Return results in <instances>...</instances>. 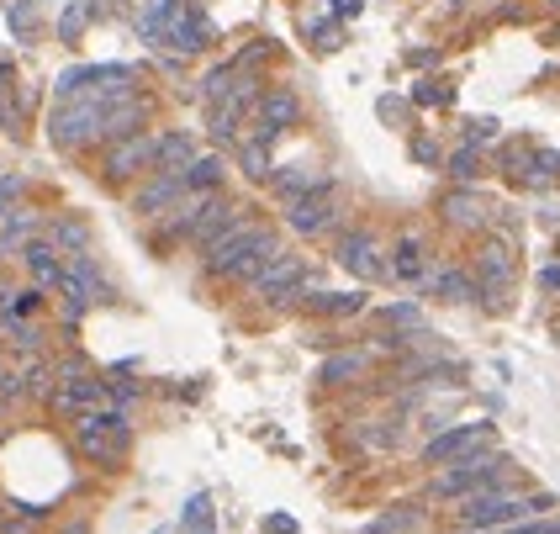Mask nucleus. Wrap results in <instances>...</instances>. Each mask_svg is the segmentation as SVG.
<instances>
[{"label":"nucleus","instance_id":"5fc2aeb1","mask_svg":"<svg viewBox=\"0 0 560 534\" xmlns=\"http://www.w3.org/2000/svg\"><path fill=\"white\" fill-rule=\"evenodd\" d=\"M6 260H11V254H6V244H0V265H6Z\"/></svg>","mask_w":560,"mask_h":534},{"label":"nucleus","instance_id":"de8ad7c7","mask_svg":"<svg viewBox=\"0 0 560 534\" xmlns=\"http://www.w3.org/2000/svg\"><path fill=\"white\" fill-rule=\"evenodd\" d=\"M413 159H418V164H439V170H444V154H439L428 138H418V143H413Z\"/></svg>","mask_w":560,"mask_h":534},{"label":"nucleus","instance_id":"39448f33","mask_svg":"<svg viewBox=\"0 0 560 534\" xmlns=\"http://www.w3.org/2000/svg\"><path fill=\"white\" fill-rule=\"evenodd\" d=\"M101 117H106V106L96 96L59 101L48 112V143L64 149V154H80V149H90V143H101Z\"/></svg>","mask_w":560,"mask_h":534},{"label":"nucleus","instance_id":"aec40b11","mask_svg":"<svg viewBox=\"0 0 560 534\" xmlns=\"http://www.w3.org/2000/svg\"><path fill=\"white\" fill-rule=\"evenodd\" d=\"M143 122H148V101H143V96H127V101H117V106H106V117H101V143L111 149V143H122V138H138Z\"/></svg>","mask_w":560,"mask_h":534},{"label":"nucleus","instance_id":"2f4dec72","mask_svg":"<svg viewBox=\"0 0 560 534\" xmlns=\"http://www.w3.org/2000/svg\"><path fill=\"white\" fill-rule=\"evenodd\" d=\"M244 80L238 75V59H228V64H217V69H207V75L196 80V96L207 101V106H217V101H228L233 96V85Z\"/></svg>","mask_w":560,"mask_h":534},{"label":"nucleus","instance_id":"a19ab883","mask_svg":"<svg viewBox=\"0 0 560 534\" xmlns=\"http://www.w3.org/2000/svg\"><path fill=\"white\" fill-rule=\"evenodd\" d=\"M48 302V291H37V286H16V297H11V307L0 312V318H32L37 307Z\"/></svg>","mask_w":560,"mask_h":534},{"label":"nucleus","instance_id":"3c124183","mask_svg":"<svg viewBox=\"0 0 560 534\" xmlns=\"http://www.w3.org/2000/svg\"><path fill=\"white\" fill-rule=\"evenodd\" d=\"M11 85H16V75H11V64H0V101H11Z\"/></svg>","mask_w":560,"mask_h":534},{"label":"nucleus","instance_id":"9b49d317","mask_svg":"<svg viewBox=\"0 0 560 534\" xmlns=\"http://www.w3.org/2000/svg\"><path fill=\"white\" fill-rule=\"evenodd\" d=\"M59 418H85V413H101V408H111V397H106V381L90 371V376H74V381H59L53 386V402H48Z\"/></svg>","mask_w":560,"mask_h":534},{"label":"nucleus","instance_id":"49530a36","mask_svg":"<svg viewBox=\"0 0 560 534\" xmlns=\"http://www.w3.org/2000/svg\"><path fill=\"white\" fill-rule=\"evenodd\" d=\"M413 101H418V106H439V101H450V90H439L434 80H423V85L413 90Z\"/></svg>","mask_w":560,"mask_h":534},{"label":"nucleus","instance_id":"4c0bfd02","mask_svg":"<svg viewBox=\"0 0 560 534\" xmlns=\"http://www.w3.org/2000/svg\"><path fill=\"white\" fill-rule=\"evenodd\" d=\"M238 164H244V175H270L275 170V164H270V143L238 138Z\"/></svg>","mask_w":560,"mask_h":534},{"label":"nucleus","instance_id":"4468645a","mask_svg":"<svg viewBox=\"0 0 560 534\" xmlns=\"http://www.w3.org/2000/svg\"><path fill=\"white\" fill-rule=\"evenodd\" d=\"M185 196H191V191H185V175L154 170V175H143V186L133 191V212L138 217H170Z\"/></svg>","mask_w":560,"mask_h":534},{"label":"nucleus","instance_id":"f3484780","mask_svg":"<svg viewBox=\"0 0 560 534\" xmlns=\"http://www.w3.org/2000/svg\"><path fill=\"white\" fill-rule=\"evenodd\" d=\"M296 117H302V101H296V90H265V96H259V127H254V138H259V143H275Z\"/></svg>","mask_w":560,"mask_h":534},{"label":"nucleus","instance_id":"2eb2a0df","mask_svg":"<svg viewBox=\"0 0 560 534\" xmlns=\"http://www.w3.org/2000/svg\"><path fill=\"white\" fill-rule=\"evenodd\" d=\"M270 186H275V196L286 201H307V196H328L333 191V175L328 170H312V164H275L270 170Z\"/></svg>","mask_w":560,"mask_h":534},{"label":"nucleus","instance_id":"20e7f679","mask_svg":"<svg viewBox=\"0 0 560 534\" xmlns=\"http://www.w3.org/2000/svg\"><path fill=\"white\" fill-rule=\"evenodd\" d=\"M455 519L465 534H481V529L524 524V519H534V508H529V492L492 487V492H476V497H465V503H455Z\"/></svg>","mask_w":560,"mask_h":534},{"label":"nucleus","instance_id":"a211bd4d","mask_svg":"<svg viewBox=\"0 0 560 534\" xmlns=\"http://www.w3.org/2000/svg\"><path fill=\"white\" fill-rule=\"evenodd\" d=\"M339 223V207H333V191L328 196H307V201H291L286 207V228L302 233V238H317Z\"/></svg>","mask_w":560,"mask_h":534},{"label":"nucleus","instance_id":"7ed1b4c3","mask_svg":"<svg viewBox=\"0 0 560 534\" xmlns=\"http://www.w3.org/2000/svg\"><path fill=\"white\" fill-rule=\"evenodd\" d=\"M508 476H513V455L487 445V450L455 460V466H444L434 482H428V497H439V503H465V497H476V492L508 487Z\"/></svg>","mask_w":560,"mask_h":534},{"label":"nucleus","instance_id":"6e6552de","mask_svg":"<svg viewBox=\"0 0 560 534\" xmlns=\"http://www.w3.org/2000/svg\"><path fill=\"white\" fill-rule=\"evenodd\" d=\"M492 434H497V423H492V418L450 423V429H439V434L418 450V460H423V466H455V460L476 455V450H487V445H492Z\"/></svg>","mask_w":560,"mask_h":534},{"label":"nucleus","instance_id":"5701e85b","mask_svg":"<svg viewBox=\"0 0 560 534\" xmlns=\"http://www.w3.org/2000/svg\"><path fill=\"white\" fill-rule=\"evenodd\" d=\"M439 217H444L450 228L476 233V228H487V223H492V207H487V201H481L476 191H450V196L439 201Z\"/></svg>","mask_w":560,"mask_h":534},{"label":"nucleus","instance_id":"37998d69","mask_svg":"<svg viewBox=\"0 0 560 534\" xmlns=\"http://www.w3.org/2000/svg\"><path fill=\"white\" fill-rule=\"evenodd\" d=\"M529 175H534V180H555V175H560V154H555V149H534V154H529Z\"/></svg>","mask_w":560,"mask_h":534},{"label":"nucleus","instance_id":"393cba45","mask_svg":"<svg viewBox=\"0 0 560 534\" xmlns=\"http://www.w3.org/2000/svg\"><path fill=\"white\" fill-rule=\"evenodd\" d=\"M370 371V349H333V355L317 365V381L323 386H354Z\"/></svg>","mask_w":560,"mask_h":534},{"label":"nucleus","instance_id":"6ab92c4d","mask_svg":"<svg viewBox=\"0 0 560 534\" xmlns=\"http://www.w3.org/2000/svg\"><path fill=\"white\" fill-rule=\"evenodd\" d=\"M428 297H439V302H450V307H471L481 291H476V275L471 270H460V265H439V270H428V281H423Z\"/></svg>","mask_w":560,"mask_h":534},{"label":"nucleus","instance_id":"f8f14e48","mask_svg":"<svg viewBox=\"0 0 560 534\" xmlns=\"http://www.w3.org/2000/svg\"><path fill=\"white\" fill-rule=\"evenodd\" d=\"M154 143H159V138H148V133L111 143L106 159H101V170H106L111 186H122V180H138V175H154Z\"/></svg>","mask_w":560,"mask_h":534},{"label":"nucleus","instance_id":"603ef678","mask_svg":"<svg viewBox=\"0 0 560 534\" xmlns=\"http://www.w3.org/2000/svg\"><path fill=\"white\" fill-rule=\"evenodd\" d=\"M434 59H439L434 48H413V53H407V64H434Z\"/></svg>","mask_w":560,"mask_h":534},{"label":"nucleus","instance_id":"0eeeda50","mask_svg":"<svg viewBox=\"0 0 560 534\" xmlns=\"http://www.w3.org/2000/svg\"><path fill=\"white\" fill-rule=\"evenodd\" d=\"M249 297L275 302V307H302V297H307V260H302V254H275V260L249 281Z\"/></svg>","mask_w":560,"mask_h":534},{"label":"nucleus","instance_id":"c9c22d12","mask_svg":"<svg viewBox=\"0 0 560 534\" xmlns=\"http://www.w3.org/2000/svg\"><path fill=\"white\" fill-rule=\"evenodd\" d=\"M444 175L460 180V186H471V180L481 175V149H471V143H460V149L444 159Z\"/></svg>","mask_w":560,"mask_h":534},{"label":"nucleus","instance_id":"473e14b6","mask_svg":"<svg viewBox=\"0 0 560 534\" xmlns=\"http://www.w3.org/2000/svg\"><path fill=\"white\" fill-rule=\"evenodd\" d=\"M222 175H228V164H222V154H196V164L185 170V191H196V196H207L222 186Z\"/></svg>","mask_w":560,"mask_h":534},{"label":"nucleus","instance_id":"b1692460","mask_svg":"<svg viewBox=\"0 0 560 534\" xmlns=\"http://www.w3.org/2000/svg\"><path fill=\"white\" fill-rule=\"evenodd\" d=\"M212 38V27H207V16H196V11H175L170 16V27H164V48H175V53H201Z\"/></svg>","mask_w":560,"mask_h":534},{"label":"nucleus","instance_id":"09e8293b","mask_svg":"<svg viewBox=\"0 0 560 534\" xmlns=\"http://www.w3.org/2000/svg\"><path fill=\"white\" fill-rule=\"evenodd\" d=\"M265 534H296V519H286V513H270V519H265Z\"/></svg>","mask_w":560,"mask_h":534},{"label":"nucleus","instance_id":"58836bf2","mask_svg":"<svg viewBox=\"0 0 560 534\" xmlns=\"http://www.w3.org/2000/svg\"><path fill=\"white\" fill-rule=\"evenodd\" d=\"M106 381V397H111V408H127L133 413V402L143 397V386L133 381V376H122V371H111V376H101Z\"/></svg>","mask_w":560,"mask_h":534},{"label":"nucleus","instance_id":"c756f323","mask_svg":"<svg viewBox=\"0 0 560 534\" xmlns=\"http://www.w3.org/2000/svg\"><path fill=\"white\" fill-rule=\"evenodd\" d=\"M0 334H6V349H16L22 360L48 355V349H43V328H37L32 318H0Z\"/></svg>","mask_w":560,"mask_h":534},{"label":"nucleus","instance_id":"1a4fd4ad","mask_svg":"<svg viewBox=\"0 0 560 534\" xmlns=\"http://www.w3.org/2000/svg\"><path fill=\"white\" fill-rule=\"evenodd\" d=\"M333 260H339L354 281H381V275H391V265L381 260V244H376V233H365V228H349L339 233V244H333Z\"/></svg>","mask_w":560,"mask_h":534},{"label":"nucleus","instance_id":"ddd939ff","mask_svg":"<svg viewBox=\"0 0 560 534\" xmlns=\"http://www.w3.org/2000/svg\"><path fill=\"white\" fill-rule=\"evenodd\" d=\"M127 80H138L133 64H74L53 80V90H59V101H74V96H90V90H101V85H127Z\"/></svg>","mask_w":560,"mask_h":534},{"label":"nucleus","instance_id":"423d86ee","mask_svg":"<svg viewBox=\"0 0 560 534\" xmlns=\"http://www.w3.org/2000/svg\"><path fill=\"white\" fill-rule=\"evenodd\" d=\"M471 275H476V291H481L476 302H481V307H508L502 297H508V286H513V275H518V254H513L508 238H497V233L481 238Z\"/></svg>","mask_w":560,"mask_h":534},{"label":"nucleus","instance_id":"e433bc0d","mask_svg":"<svg viewBox=\"0 0 560 534\" xmlns=\"http://www.w3.org/2000/svg\"><path fill=\"white\" fill-rule=\"evenodd\" d=\"M90 11H96L90 0H69L64 16H59V43H80V32L90 27Z\"/></svg>","mask_w":560,"mask_h":534},{"label":"nucleus","instance_id":"f03ea898","mask_svg":"<svg viewBox=\"0 0 560 534\" xmlns=\"http://www.w3.org/2000/svg\"><path fill=\"white\" fill-rule=\"evenodd\" d=\"M238 217H244V212H238V207H233V201L222 196V191H207V196H196V191H191V196H185L180 207L170 212V217H164V233H159V238L191 244V249L201 254V249H212L217 238L238 223Z\"/></svg>","mask_w":560,"mask_h":534},{"label":"nucleus","instance_id":"8fccbe9b","mask_svg":"<svg viewBox=\"0 0 560 534\" xmlns=\"http://www.w3.org/2000/svg\"><path fill=\"white\" fill-rule=\"evenodd\" d=\"M539 286H550V291H560V265H545V270H539Z\"/></svg>","mask_w":560,"mask_h":534},{"label":"nucleus","instance_id":"4d7b16f0","mask_svg":"<svg viewBox=\"0 0 560 534\" xmlns=\"http://www.w3.org/2000/svg\"><path fill=\"white\" fill-rule=\"evenodd\" d=\"M450 6H465V0H450Z\"/></svg>","mask_w":560,"mask_h":534},{"label":"nucleus","instance_id":"f704fd0d","mask_svg":"<svg viewBox=\"0 0 560 534\" xmlns=\"http://www.w3.org/2000/svg\"><path fill=\"white\" fill-rule=\"evenodd\" d=\"M376 323L402 328V334H423V307L418 302H386V307H376Z\"/></svg>","mask_w":560,"mask_h":534},{"label":"nucleus","instance_id":"7c9ffc66","mask_svg":"<svg viewBox=\"0 0 560 534\" xmlns=\"http://www.w3.org/2000/svg\"><path fill=\"white\" fill-rule=\"evenodd\" d=\"M423 529V508L418 503H397V508H386L376 513V519L365 524V534H418Z\"/></svg>","mask_w":560,"mask_h":534},{"label":"nucleus","instance_id":"c03bdc74","mask_svg":"<svg viewBox=\"0 0 560 534\" xmlns=\"http://www.w3.org/2000/svg\"><path fill=\"white\" fill-rule=\"evenodd\" d=\"M0 402H22V371L11 360H0Z\"/></svg>","mask_w":560,"mask_h":534},{"label":"nucleus","instance_id":"4be33fe9","mask_svg":"<svg viewBox=\"0 0 560 534\" xmlns=\"http://www.w3.org/2000/svg\"><path fill=\"white\" fill-rule=\"evenodd\" d=\"M307 312H317V318H360V312L370 307L365 297V286H354V291H323V286H307V297H302Z\"/></svg>","mask_w":560,"mask_h":534},{"label":"nucleus","instance_id":"13d9d810","mask_svg":"<svg viewBox=\"0 0 560 534\" xmlns=\"http://www.w3.org/2000/svg\"><path fill=\"white\" fill-rule=\"evenodd\" d=\"M0 413H6V402H0Z\"/></svg>","mask_w":560,"mask_h":534},{"label":"nucleus","instance_id":"dca6fc26","mask_svg":"<svg viewBox=\"0 0 560 534\" xmlns=\"http://www.w3.org/2000/svg\"><path fill=\"white\" fill-rule=\"evenodd\" d=\"M22 270H27V286H37V291H59L64 286V254L48 244V238H32V244L22 249Z\"/></svg>","mask_w":560,"mask_h":534},{"label":"nucleus","instance_id":"bf43d9fd","mask_svg":"<svg viewBox=\"0 0 560 534\" xmlns=\"http://www.w3.org/2000/svg\"><path fill=\"white\" fill-rule=\"evenodd\" d=\"M550 6H560V0H550Z\"/></svg>","mask_w":560,"mask_h":534},{"label":"nucleus","instance_id":"72a5a7b5","mask_svg":"<svg viewBox=\"0 0 560 534\" xmlns=\"http://www.w3.org/2000/svg\"><path fill=\"white\" fill-rule=\"evenodd\" d=\"M6 22L16 43H32L37 27H43V11H37V0H6Z\"/></svg>","mask_w":560,"mask_h":534},{"label":"nucleus","instance_id":"f257e3e1","mask_svg":"<svg viewBox=\"0 0 560 534\" xmlns=\"http://www.w3.org/2000/svg\"><path fill=\"white\" fill-rule=\"evenodd\" d=\"M280 249V233L254 223V217H238V223L217 238L212 249H201V270L212 275V281H233V286H249L259 270H265Z\"/></svg>","mask_w":560,"mask_h":534},{"label":"nucleus","instance_id":"a878e982","mask_svg":"<svg viewBox=\"0 0 560 534\" xmlns=\"http://www.w3.org/2000/svg\"><path fill=\"white\" fill-rule=\"evenodd\" d=\"M196 138L185 133V127H175V133H164L159 143H154V170H170V175H185L196 164Z\"/></svg>","mask_w":560,"mask_h":534},{"label":"nucleus","instance_id":"a18cd8bd","mask_svg":"<svg viewBox=\"0 0 560 534\" xmlns=\"http://www.w3.org/2000/svg\"><path fill=\"white\" fill-rule=\"evenodd\" d=\"M339 38H344V32L333 27V22H317V27H312V48H323V53L339 48Z\"/></svg>","mask_w":560,"mask_h":534},{"label":"nucleus","instance_id":"6e6d98bb","mask_svg":"<svg viewBox=\"0 0 560 534\" xmlns=\"http://www.w3.org/2000/svg\"><path fill=\"white\" fill-rule=\"evenodd\" d=\"M0 519H6V503H0Z\"/></svg>","mask_w":560,"mask_h":534},{"label":"nucleus","instance_id":"c85d7f7f","mask_svg":"<svg viewBox=\"0 0 560 534\" xmlns=\"http://www.w3.org/2000/svg\"><path fill=\"white\" fill-rule=\"evenodd\" d=\"M22 371V402H53V386H59V371H53V355H32L16 365Z\"/></svg>","mask_w":560,"mask_h":534},{"label":"nucleus","instance_id":"9d476101","mask_svg":"<svg viewBox=\"0 0 560 534\" xmlns=\"http://www.w3.org/2000/svg\"><path fill=\"white\" fill-rule=\"evenodd\" d=\"M74 450H80L85 460H96L101 471H117L127 460V439L111 434L96 413H85V418H74Z\"/></svg>","mask_w":560,"mask_h":534},{"label":"nucleus","instance_id":"cd10ccee","mask_svg":"<svg viewBox=\"0 0 560 534\" xmlns=\"http://www.w3.org/2000/svg\"><path fill=\"white\" fill-rule=\"evenodd\" d=\"M43 238L64 254V260H74V254H90V228H85L74 212H59V217H53V223L43 228Z\"/></svg>","mask_w":560,"mask_h":534},{"label":"nucleus","instance_id":"79ce46f5","mask_svg":"<svg viewBox=\"0 0 560 534\" xmlns=\"http://www.w3.org/2000/svg\"><path fill=\"white\" fill-rule=\"evenodd\" d=\"M497 133H502V122H497V117H476V122H465V143H471V149L492 143Z\"/></svg>","mask_w":560,"mask_h":534},{"label":"nucleus","instance_id":"ea45409f","mask_svg":"<svg viewBox=\"0 0 560 534\" xmlns=\"http://www.w3.org/2000/svg\"><path fill=\"white\" fill-rule=\"evenodd\" d=\"M22 191H27V175H16V170H6L0 175V223L22 207Z\"/></svg>","mask_w":560,"mask_h":534},{"label":"nucleus","instance_id":"864d4df0","mask_svg":"<svg viewBox=\"0 0 560 534\" xmlns=\"http://www.w3.org/2000/svg\"><path fill=\"white\" fill-rule=\"evenodd\" d=\"M360 6H365V0H339V11H344V16H354Z\"/></svg>","mask_w":560,"mask_h":534},{"label":"nucleus","instance_id":"bb28decb","mask_svg":"<svg viewBox=\"0 0 560 534\" xmlns=\"http://www.w3.org/2000/svg\"><path fill=\"white\" fill-rule=\"evenodd\" d=\"M43 212H32V207H16L6 223H0V244H6V254L11 260H22V249L32 244V238H43Z\"/></svg>","mask_w":560,"mask_h":534},{"label":"nucleus","instance_id":"412c9836","mask_svg":"<svg viewBox=\"0 0 560 534\" xmlns=\"http://www.w3.org/2000/svg\"><path fill=\"white\" fill-rule=\"evenodd\" d=\"M386 265H391V275H397L402 286H423L428 281V244H423L418 233H402L397 244H391V260Z\"/></svg>","mask_w":560,"mask_h":534}]
</instances>
